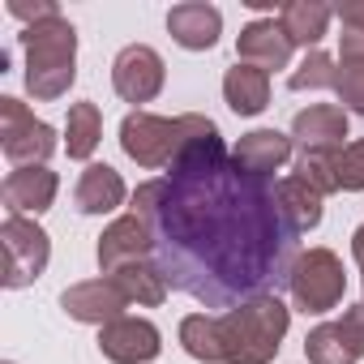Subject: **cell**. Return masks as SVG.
Returning a JSON list of instances; mask_svg holds the SVG:
<instances>
[{
  "label": "cell",
  "instance_id": "obj_1",
  "mask_svg": "<svg viewBox=\"0 0 364 364\" xmlns=\"http://www.w3.org/2000/svg\"><path fill=\"white\" fill-rule=\"evenodd\" d=\"M133 215L154 232V266L167 287L206 309H240L274 296L296 266V232L266 176L232 163L210 116H180V150L163 180L133 193Z\"/></svg>",
  "mask_w": 364,
  "mask_h": 364
},
{
  "label": "cell",
  "instance_id": "obj_2",
  "mask_svg": "<svg viewBox=\"0 0 364 364\" xmlns=\"http://www.w3.org/2000/svg\"><path fill=\"white\" fill-rule=\"evenodd\" d=\"M18 43L26 52V90L39 103L65 99L69 86L77 82V31H73V22L60 14L52 22H39V26H22Z\"/></svg>",
  "mask_w": 364,
  "mask_h": 364
},
{
  "label": "cell",
  "instance_id": "obj_3",
  "mask_svg": "<svg viewBox=\"0 0 364 364\" xmlns=\"http://www.w3.org/2000/svg\"><path fill=\"white\" fill-rule=\"evenodd\" d=\"M291 309L279 296L245 300L240 309L219 313V338H223V364H270L287 338Z\"/></svg>",
  "mask_w": 364,
  "mask_h": 364
},
{
  "label": "cell",
  "instance_id": "obj_4",
  "mask_svg": "<svg viewBox=\"0 0 364 364\" xmlns=\"http://www.w3.org/2000/svg\"><path fill=\"white\" fill-rule=\"evenodd\" d=\"M287 291L296 300L300 313H330L343 304V291H347V274H343V262L338 253L330 249H304L287 274Z\"/></svg>",
  "mask_w": 364,
  "mask_h": 364
},
{
  "label": "cell",
  "instance_id": "obj_5",
  "mask_svg": "<svg viewBox=\"0 0 364 364\" xmlns=\"http://www.w3.org/2000/svg\"><path fill=\"white\" fill-rule=\"evenodd\" d=\"M56 129L48 120H35V112L5 95L0 99V150L14 167H43L52 154H56Z\"/></svg>",
  "mask_w": 364,
  "mask_h": 364
},
{
  "label": "cell",
  "instance_id": "obj_6",
  "mask_svg": "<svg viewBox=\"0 0 364 364\" xmlns=\"http://www.w3.org/2000/svg\"><path fill=\"white\" fill-rule=\"evenodd\" d=\"M0 245H5V287L9 291L31 287L52 262V236L26 215H9L0 223Z\"/></svg>",
  "mask_w": 364,
  "mask_h": 364
},
{
  "label": "cell",
  "instance_id": "obj_7",
  "mask_svg": "<svg viewBox=\"0 0 364 364\" xmlns=\"http://www.w3.org/2000/svg\"><path fill=\"white\" fill-rule=\"evenodd\" d=\"M120 150L137 163V167H171L176 150H180V116H154V112H129L120 120Z\"/></svg>",
  "mask_w": 364,
  "mask_h": 364
},
{
  "label": "cell",
  "instance_id": "obj_8",
  "mask_svg": "<svg viewBox=\"0 0 364 364\" xmlns=\"http://www.w3.org/2000/svg\"><path fill=\"white\" fill-rule=\"evenodd\" d=\"M163 82H167V65L146 43H129L112 60V90L124 103H154L163 95Z\"/></svg>",
  "mask_w": 364,
  "mask_h": 364
},
{
  "label": "cell",
  "instance_id": "obj_9",
  "mask_svg": "<svg viewBox=\"0 0 364 364\" xmlns=\"http://www.w3.org/2000/svg\"><path fill=\"white\" fill-rule=\"evenodd\" d=\"M150 257H154V232L141 215L129 210L103 228V236H99V270L103 274H120L124 266H137Z\"/></svg>",
  "mask_w": 364,
  "mask_h": 364
},
{
  "label": "cell",
  "instance_id": "obj_10",
  "mask_svg": "<svg viewBox=\"0 0 364 364\" xmlns=\"http://www.w3.org/2000/svg\"><path fill=\"white\" fill-rule=\"evenodd\" d=\"M60 309H65L73 321H82V326H99V330H103L107 321L124 317L129 296L120 291V283H116L112 274H103V279H86V283L65 287V291H60Z\"/></svg>",
  "mask_w": 364,
  "mask_h": 364
},
{
  "label": "cell",
  "instance_id": "obj_11",
  "mask_svg": "<svg viewBox=\"0 0 364 364\" xmlns=\"http://www.w3.org/2000/svg\"><path fill=\"white\" fill-rule=\"evenodd\" d=\"M99 351L112 364H150L163 351V334L146 317H116L99 330Z\"/></svg>",
  "mask_w": 364,
  "mask_h": 364
},
{
  "label": "cell",
  "instance_id": "obj_12",
  "mask_svg": "<svg viewBox=\"0 0 364 364\" xmlns=\"http://www.w3.org/2000/svg\"><path fill=\"white\" fill-rule=\"evenodd\" d=\"M5 206H9V215H43V210H52V202H56V193H60V176L43 163V167H14L9 176H5Z\"/></svg>",
  "mask_w": 364,
  "mask_h": 364
},
{
  "label": "cell",
  "instance_id": "obj_13",
  "mask_svg": "<svg viewBox=\"0 0 364 364\" xmlns=\"http://www.w3.org/2000/svg\"><path fill=\"white\" fill-rule=\"evenodd\" d=\"M291 39L283 35V26L274 22V18H257V22H249L245 31H240V39H236V56H240V65H257V69H287L291 65Z\"/></svg>",
  "mask_w": 364,
  "mask_h": 364
},
{
  "label": "cell",
  "instance_id": "obj_14",
  "mask_svg": "<svg viewBox=\"0 0 364 364\" xmlns=\"http://www.w3.org/2000/svg\"><path fill=\"white\" fill-rule=\"evenodd\" d=\"M167 31L185 52H210L223 35V14L206 0H189V5H176L167 14Z\"/></svg>",
  "mask_w": 364,
  "mask_h": 364
},
{
  "label": "cell",
  "instance_id": "obj_15",
  "mask_svg": "<svg viewBox=\"0 0 364 364\" xmlns=\"http://www.w3.org/2000/svg\"><path fill=\"white\" fill-rule=\"evenodd\" d=\"M291 133H279V129H253L245 133L236 146H232V163L249 176H274L287 159H291Z\"/></svg>",
  "mask_w": 364,
  "mask_h": 364
},
{
  "label": "cell",
  "instance_id": "obj_16",
  "mask_svg": "<svg viewBox=\"0 0 364 364\" xmlns=\"http://www.w3.org/2000/svg\"><path fill=\"white\" fill-rule=\"evenodd\" d=\"M343 137H347V112L334 103H313L291 120V141L300 150H343L347 146Z\"/></svg>",
  "mask_w": 364,
  "mask_h": 364
},
{
  "label": "cell",
  "instance_id": "obj_17",
  "mask_svg": "<svg viewBox=\"0 0 364 364\" xmlns=\"http://www.w3.org/2000/svg\"><path fill=\"white\" fill-rule=\"evenodd\" d=\"M124 198H129L124 176L107 163H86V171L77 176V189H73V206L82 215H112L124 206Z\"/></svg>",
  "mask_w": 364,
  "mask_h": 364
},
{
  "label": "cell",
  "instance_id": "obj_18",
  "mask_svg": "<svg viewBox=\"0 0 364 364\" xmlns=\"http://www.w3.org/2000/svg\"><path fill=\"white\" fill-rule=\"evenodd\" d=\"M330 18H334V9L321 5V0H287L279 9L283 35L291 39V48H304V52H317V43L330 35Z\"/></svg>",
  "mask_w": 364,
  "mask_h": 364
},
{
  "label": "cell",
  "instance_id": "obj_19",
  "mask_svg": "<svg viewBox=\"0 0 364 364\" xmlns=\"http://www.w3.org/2000/svg\"><path fill=\"white\" fill-rule=\"evenodd\" d=\"M223 99L236 116H262L270 107V73L257 65H232L223 73Z\"/></svg>",
  "mask_w": 364,
  "mask_h": 364
},
{
  "label": "cell",
  "instance_id": "obj_20",
  "mask_svg": "<svg viewBox=\"0 0 364 364\" xmlns=\"http://www.w3.org/2000/svg\"><path fill=\"white\" fill-rule=\"evenodd\" d=\"M274 193H279V210H283V219L291 223V232L296 236H304V232H313L317 223H321V215H326V198L313 189V185H304L300 176H287V180H279L274 185Z\"/></svg>",
  "mask_w": 364,
  "mask_h": 364
},
{
  "label": "cell",
  "instance_id": "obj_21",
  "mask_svg": "<svg viewBox=\"0 0 364 364\" xmlns=\"http://www.w3.org/2000/svg\"><path fill=\"white\" fill-rule=\"evenodd\" d=\"M103 141V112L99 103H73L69 107V120H65V150L69 159H90Z\"/></svg>",
  "mask_w": 364,
  "mask_h": 364
},
{
  "label": "cell",
  "instance_id": "obj_22",
  "mask_svg": "<svg viewBox=\"0 0 364 364\" xmlns=\"http://www.w3.org/2000/svg\"><path fill=\"white\" fill-rule=\"evenodd\" d=\"M180 347L202 364H223V338H219V317L215 313H189L180 321Z\"/></svg>",
  "mask_w": 364,
  "mask_h": 364
},
{
  "label": "cell",
  "instance_id": "obj_23",
  "mask_svg": "<svg viewBox=\"0 0 364 364\" xmlns=\"http://www.w3.org/2000/svg\"><path fill=\"white\" fill-rule=\"evenodd\" d=\"M120 283V291L129 296V304H141V309H159L167 300V279L154 262H137V266H124L120 274H112Z\"/></svg>",
  "mask_w": 364,
  "mask_h": 364
},
{
  "label": "cell",
  "instance_id": "obj_24",
  "mask_svg": "<svg viewBox=\"0 0 364 364\" xmlns=\"http://www.w3.org/2000/svg\"><path fill=\"white\" fill-rule=\"evenodd\" d=\"M304 355H309V364H355V360H360V355L351 351V343L343 338L338 321L313 326L309 338H304Z\"/></svg>",
  "mask_w": 364,
  "mask_h": 364
},
{
  "label": "cell",
  "instance_id": "obj_25",
  "mask_svg": "<svg viewBox=\"0 0 364 364\" xmlns=\"http://www.w3.org/2000/svg\"><path fill=\"white\" fill-rule=\"evenodd\" d=\"M334 154H338V150H300V159H296V176L304 180V185H313L321 198L343 193V189H338V167H334Z\"/></svg>",
  "mask_w": 364,
  "mask_h": 364
},
{
  "label": "cell",
  "instance_id": "obj_26",
  "mask_svg": "<svg viewBox=\"0 0 364 364\" xmlns=\"http://www.w3.org/2000/svg\"><path fill=\"white\" fill-rule=\"evenodd\" d=\"M334 82H338V65H334V56H326L321 48L317 52H304V60L291 69V77H287V86L291 90H334Z\"/></svg>",
  "mask_w": 364,
  "mask_h": 364
},
{
  "label": "cell",
  "instance_id": "obj_27",
  "mask_svg": "<svg viewBox=\"0 0 364 364\" xmlns=\"http://www.w3.org/2000/svg\"><path fill=\"white\" fill-rule=\"evenodd\" d=\"M334 167H338V189L343 193H364V137L347 141L334 154Z\"/></svg>",
  "mask_w": 364,
  "mask_h": 364
},
{
  "label": "cell",
  "instance_id": "obj_28",
  "mask_svg": "<svg viewBox=\"0 0 364 364\" xmlns=\"http://www.w3.org/2000/svg\"><path fill=\"white\" fill-rule=\"evenodd\" d=\"M334 95L343 99V112L364 116V60H338V82Z\"/></svg>",
  "mask_w": 364,
  "mask_h": 364
},
{
  "label": "cell",
  "instance_id": "obj_29",
  "mask_svg": "<svg viewBox=\"0 0 364 364\" xmlns=\"http://www.w3.org/2000/svg\"><path fill=\"white\" fill-rule=\"evenodd\" d=\"M9 14L18 22H26V26H39V22L60 18V5H56V0H35V5H26V0H9Z\"/></svg>",
  "mask_w": 364,
  "mask_h": 364
},
{
  "label": "cell",
  "instance_id": "obj_30",
  "mask_svg": "<svg viewBox=\"0 0 364 364\" xmlns=\"http://www.w3.org/2000/svg\"><path fill=\"white\" fill-rule=\"evenodd\" d=\"M338 330H343V338L351 343V351H355V355H364V304H351V309L343 313Z\"/></svg>",
  "mask_w": 364,
  "mask_h": 364
},
{
  "label": "cell",
  "instance_id": "obj_31",
  "mask_svg": "<svg viewBox=\"0 0 364 364\" xmlns=\"http://www.w3.org/2000/svg\"><path fill=\"white\" fill-rule=\"evenodd\" d=\"M334 18L343 22V31L364 35V0H343V5H334Z\"/></svg>",
  "mask_w": 364,
  "mask_h": 364
},
{
  "label": "cell",
  "instance_id": "obj_32",
  "mask_svg": "<svg viewBox=\"0 0 364 364\" xmlns=\"http://www.w3.org/2000/svg\"><path fill=\"white\" fill-rule=\"evenodd\" d=\"M338 60H364V35L360 31H343L338 35Z\"/></svg>",
  "mask_w": 364,
  "mask_h": 364
},
{
  "label": "cell",
  "instance_id": "obj_33",
  "mask_svg": "<svg viewBox=\"0 0 364 364\" xmlns=\"http://www.w3.org/2000/svg\"><path fill=\"white\" fill-rule=\"evenodd\" d=\"M351 257H355V266H360V274H364V223L351 232Z\"/></svg>",
  "mask_w": 364,
  "mask_h": 364
}]
</instances>
